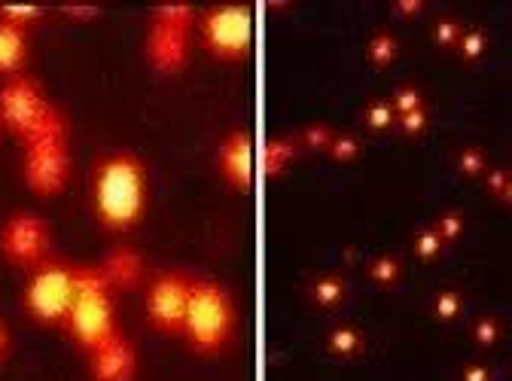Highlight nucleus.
Masks as SVG:
<instances>
[{
  "label": "nucleus",
  "instance_id": "b1692460",
  "mask_svg": "<svg viewBox=\"0 0 512 381\" xmlns=\"http://www.w3.org/2000/svg\"><path fill=\"white\" fill-rule=\"evenodd\" d=\"M458 34H461V25L455 22V19H439V25H436V40L439 43H455L458 40Z\"/></svg>",
  "mask_w": 512,
  "mask_h": 381
},
{
  "label": "nucleus",
  "instance_id": "423d86ee",
  "mask_svg": "<svg viewBox=\"0 0 512 381\" xmlns=\"http://www.w3.org/2000/svg\"><path fill=\"white\" fill-rule=\"evenodd\" d=\"M196 19H199V13L192 4H159V7H153L144 52H147V61L156 71L177 74L186 68Z\"/></svg>",
  "mask_w": 512,
  "mask_h": 381
},
{
  "label": "nucleus",
  "instance_id": "c9c22d12",
  "mask_svg": "<svg viewBox=\"0 0 512 381\" xmlns=\"http://www.w3.org/2000/svg\"><path fill=\"white\" fill-rule=\"evenodd\" d=\"M500 196H503L506 202H512V180H506V186L500 189Z\"/></svg>",
  "mask_w": 512,
  "mask_h": 381
},
{
  "label": "nucleus",
  "instance_id": "c756f323",
  "mask_svg": "<svg viewBox=\"0 0 512 381\" xmlns=\"http://www.w3.org/2000/svg\"><path fill=\"white\" fill-rule=\"evenodd\" d=\"M424 122H427V113H424V107H418V110L403 116V129L406 132H418V129H424Z\"/></svg>",
  "mask_w": 512,
  "mask_h": 381
},
{
  "label": "nucleus",
  "instance_id": "2f4dec72",
  "mask_svg": "<svg viewBox=\"0 0 512 381\" xmlns=\"http://www.w3.org/2000/svg\"><path fill=\"white\" fill-rule=\"evenodd\" d=\"M476 333H479L482 345H491V342L497 339V324H494V321H482V324L476 327Z\"/></svg>",
  "mask_w": 512,
  "mask_h": 381
},
{
  "label": "nucleus",
  "instance_id": "473e14b6",
  "mask_svg": "<svg viewBox=\"0 0 512 381\" xmlns=\"http://www.w3.org/2000/svg\"><path fill=\"white\" fill-rule=\"evenodd\" d=\"M458 229H461V217L458 214H452V217H445L442 220V238H452V235H458Z\"/></svg>",
  "mask_w": 512,
  "mask_h": 381
},
{
  "label": "nucleus",
  "instance_id": "dca6fc26",
  "mask_svg": "<svg viewBox=\"0 0 512 381\" xmlns=\"http://www.w3.org/2000/svg\"><path fill=\"white\" fill-rule=\"evenodd\" d=\"M342 296H345V281H342L339 275H324V278H317L314 287H311V299H314V305H320V308H333V305H339Z\"/></svg>",
  "mask_w": 512,
  "mask_h": 381
},
{
  "label": "nucleus",
  "instance_id": "412c9836",
  "mask_svg": "<svg viewBox=\"0 0 512 381\" xmlns=\"http://www.w3.org/2000/svg\"><path fill=\"white\" fill-rule=\"evenodd\" d=\"M366 119H369L372 129H388L391 119H394V110H391V104L375 101V104H369V110H366Z\"/></svg>",
  "mask_w": 512,
  "mask_h": 381
},
{
  "label": "nucleus",
  "instance_id": "9b49d317",
  "mask_svg": "<svg viewBox=\"0 0 512 381\" xmlns=\"http://www.w3.org/2000/svg\"><path fill=\"white\" fill-rule=\"evenodd\" d=\"M92 381H135L138 378V351L122 333L104 339L89 354Z\"/></svg>",
  "mask_w": 512,
  "mask_h": 381
},
{
  "label": "nucleus",
  "instance_id": "20e7f679",
  "mask_svg": "<svg viewBox=\"0 0 512 381\" xmlns=\"http://www.w3.org/2000/svg\"><path fill=\"white\" fill-rule=\"evenodd\" d=\"M64 330L83 354L119 333L116 324V290L101 266H77V299L71 305Z\"/></svg>",
  "mask_w": 512,
  "mask_h": 381
},
{
  "label": "nucleus",
  "instance_id": "393cba45",
  "mask_svg": "<svg viewBox=\"0 0 512 381\" xmlns=\"http://www.w3.org/2000/svg\"><path fill=\"white\" fill-rule=\"evenodd\" d=\"M61 13L71 16V19H95V16H101V7H95V4H64Z\"/></svg>",
  "mask_w": 512,
  "mask_h": 381
},
{
  "label": "nucleus",
  "instance_id": "5701e85b",
  "mask_svg": "<svg viewBox=\"0 0 512 381\" xmlns=\"http://www.w3.org/2000/svg\"><path fill=\"white\" fill-rule=\"evenodd\" d=\"M357 150H360V144L351 135H336L333 144H330V156L333 159H351V156H357Z\"/></svg>",
  "mask_w": 512,
  "mask_h": 381
},
{
  "label": "nucleus",
  "instance_id": "f704fd0d",
  "mask_svg": "<svg viewBox=\"0 0 512 381\" xmlns=\"http://www.w3.org/2000/svg\"><path fill=\"white\" fill-rule=\"evenodd\" d=\"M467 381H488V372L482 366H473V369H467Z\"/></svg>",
  "mask_w": 512,
  "mask_h": 381
},
{
  "label": "nucleus",
  "instance_id": "a878e982",
  "mask_svg": "<svg viewBox=\"0 0 512 381\" xmlns=\"http://www.w3.org/2000/svg\"><path fill=\"white\" fill-rule=\"evenodd\" d=\"M436 311H439V317H455L458 311H461V299H458V293H442L439 296V302H436Z\"/></svg>",
  "mask_w": 512,
  "mask_h": 381
},
{
  "label": "nucleus",
  "instance_id": "f03ea898",
  "mask_svg": "<svg viewBox=\"0 0 512 381\" xmlns=\"http://www.w3.org/2000/svg\"><path fill=\"white\" fill-rule=\"evenodd\" d=\"M71 165L74 162H71V141H68V116L55 107L40 129L22 141L25 186L40 199H52L68 186Z\"/></svg>",
  "mask_w": 512,
  "mask_h": 381
},
{
  "label": "nucleus",
  "instance_id": "f257e3e1",
  "mask_svg": "<svg viewBox=\"0 0 512 381\" xmlns=\"http://www.w3.org/2000/svg\"><path fill=\"white\" fill-rule=\"evenodd\" d=\"M150 199L147 165L132 150L104 153L92 168V214L107 232H128L144 220Z\"/></svg>",
  "mask_w": 512,
  "mask_h": 381
},
{
  "label": "nucleus",
  "instance_id": "39448f33",
  "mask_svg": "<svg viewBox=\"0 0 512 381\" xmlns=\"http://www.w3.org/2000/svg\"><path fill=\"white\" fill-rule=\"evenodd\" d=\"M77 299V266L64 260H46L28 272L22 290V308L43 327H64Z\"/></svg>",
  "mask_w": 512,
  "mask_h": 381
},
{
  "label": "nucleus",
  "instance_id": "e433bc0d",
  "mask_svg": "<svg viewBox=\"0 0 512 381\" xmlns=\"http://www.w3.org/2000/svg\"><path fill=\"white\" fill-rule=\"evenodd\" d=\"M403 13H415V10H421V4H397Z\"/></svg>",
  "mask_w": 512,
  "mask_h": 381
},
{
  "label": "nucleus",
  "instance_id": "7ed1b4c3",
  "mask_svg": "<svg viewBox=\"0 0 512 381\" xmlns=\"http://www.w3.org/2000/svg\"><path fill=\"white\" fill-rule=\"evenodd\" d=\"M238 327V311L232 293L211 278H196L189 293V308L183 321V339L192 351L217 354L223 351Z\"/></svg>",
  "mask_w": 512,
  "mask_h": 381
},
{
  "label": "nucleus",
  "instance_id": "4be33fe9",
  "mask_svg": "<svg viewBox=\"0 0 512 381\" xmlns=\"http://www.w3.org/2000/svg\"><path fill=\"white\" fill-rule=\"evenodd\" d=\"M397 275H400V263L391 260V257H384V260H375V263H372V278L381 281V284L397 281Z\"/></svg>",
  "mask_w": 512,
  "mask_h": 381
},
{
  "label": "nucleus",
  "instance_id": "a211bd4d",
  "mask_svg": "<svg viewBox=\"0 0 512 381\" xmlns=\"http://www.w3.org/2000/svg\"><path fill=\"white\" fill-rule=\"evenodd\" d=\"M360 345H363V342H360V333L351 330V327H339V330H333V333L327 336V348H330L333 354H339V357L357 354Z\"/></svg>",
  "mask_w": 512,
  "mask_h": 381
},
{
  "label": "nucleus",
  "instance_id": "4468645a",
  "mask_svg": "<svg viewBox=\"0 0 512 381\" xmlns=\"http://www.w3.org/2000/svg\"><path fill=\"white\" fill-rule=\"evenodd\" d=\"M28 61V28L0 19V77L25 74Z\"/></svg>",
  "mask_w": 512,
  "mask_h": 381
},
{
  "label": "nucleus",
  "instance_id": "f8f14e48",
  "mask_svg": "<svg viewBox=\"0 0 512 381\" xmlns=\"http://www.w3.org/2000/svg\"><path fill=\"white\" fill-rule=\"evenodd\" d=\"M217 168L232 189L247 193L253 183V138L247 129H235L223 138L217 150Z\"/></svg>",
  "mask_w": 512,
  "mask_h": 381
},
{
  "label": "nucleus",
  "instance_id": "9d476101",
  "mask_svg": "<svg viewBox=\"0 0 512 381\" xmlns=\"http://www.w3.org/2000/svg\"><path fill=\"white\" fill-rule=\"evenodd\" d=\"M192 275L168 269L159 272L144 296V314L147 324L165 336H180L183 321H186V308H189V293H192Z\"/></svg>",
  "mask_w": 512,
  "mask_h": 381
},
{
  "label": "nucleus",
  "instance_id": "0eeeda50",
  "mask_svg": "<svg viewBox=\"0 0 512 381\" xmlns=\"http://www.w3.org/2000/svg\"><path fill=\"white\" fill-rule=\"evenodd\" d=\"M196 28L202 46L223 61H238L253 46V19L247 4H211L199 13Z\"/></svg>",
  "mask_w": 512,
  "mask_h": 381
},
{
  "label": "nucleus",
  "instance_id": "ddd939ff",
  "mask_svg": "<svg viewBox=\"0 0 512 381\" xmlns=\"http://www.w3.org/2000/svg\"><path fill=\"white\" fill-rule=\"evenodd\" d=\"M98 266L107 275V281H110L113 290H132L144 278V257H141L135 247H125V244L113 247Z\"/></svg>",
  "mask_w": 512,
  "mask_h": 381
},
{
  "label": "nucleus",
  "instance_id": "1a4fd4ad",
  "mask_svg": "<svg viewBox=\"0 0 512 381\" xmlns=\"http://www.w3.org/2000/svg\"><path fill=\"white\" fill-rule=\"evenodd\" d=\"M52 250V232L49 223L34 211H16L0 226V257L19 269H37L43 266Z\"/></svg>",
  "mask_w": 512,
  "mask_h": 381
},
{
  "label": "nucleus",
  "instance_id": "c85d7f7f",
  "mask_svg": "<svg viewBox=\"0 0 512 381\" xmlns=\"http://www.w3.org/2000/svg\"><path fill=\"white\" fill-rule=\"evenodd\" d=\"M439 244H442V235L439 232H424L418 238V253H421V257H433V253L439 250Z\"/></svg>",
  "mask_w": 512,
  "mask_h": 381
},
{
  "label": "nucleus",
  "instance_id": "6e6552de",
  "mask_svg": "<svg viewBox=\"0 0 512 381\" xmlns=\"http://www.w3.org/2000/svg\"><path fill=\"white\" fill-rule=\"evenodd\" d=\"M52 110L55 104L46 98L43 86L34 77L16 74L0 83V125L10 129L19 141L37 132Z\"/></svg>",
  "mask_w": 512,
  "mask_h": 381
},
{
  "label": "nucleus",
  "instance_id": "2eb2a0df",
  "mask_svg": "<svg viewBox=\"0 0 512 381\" xmlns=\"http://www.w3.org/2000/svg\"><path fill=\"white\" fill-rule=\"evenodd\" d=\"M296 150H299L296 138H269L263 144V174L266 177H281L290 168Z\"/></svg>",
  "mask_w": 512,
  "mask_h": 381
},
{
  "label": "nucleus",
  "instance_id": "bb28decb",
  "mask_svg": "<svg viewBox=\"0 0 512 381\" xmlns=\"http://www.w3.org/2000/svg\"><path fill=\"white\" fill-rule=\"evenodd\" d=\"M464 55L467 58H476V55H482V49H485V34L482 31H470L467 37H464Z\"/></svg>",
  "mask_w": 512,
  "mask_h": 381
},
{
  "label": "nucleus",
  "instance_id": "f3484780",
  "mask_svg": "<svg viewBox=\"0 0 512 381\" xmlns=\"http://www.w3.org/2000/svg\"><path fill=\"white\" fill-rule=\"evenodd\" d=\"M40 16H43V7L37 4H0V19L22 25V28H31Z\"/></svg>",
  "mask_w": 512,
  "mask_h": 381
},
{
  "label": "nucleus",
  "instance_id": "7c9ffc66",
  "mask_svg": "<svg viewBox=\"0 0 512 381\" xmlns=\"http://www.w3.org/2000/svg\"><path fill=\"white\" fill-rule=\"evenodd\" d=\"M461 168H464L467 174H479V171H482V153H479V150H464Z\"/></svg>",
  "mask_w": 512,
  "mask_h": 381
},
{
  "label": "nucleus",
  "instance_id": "cd10ccee",
  "mask_svg": "<svg viewBox=\"0 0 512 381\" xmlns=\"http://www.w3.org/2000/svg\"><path fill=\"white\" fill-rule=\"evenodd\" d=\"M421 107V95L415 92V89H403L400 95H397V110L406 116V113H412V110H418Z\"/></svg>",
  "mask_w": 512,
  "mask_h": 381
},
{
  "label": "nucleus",
  "instance_id": "6ab92c4d",
  "mask_svg": "<svg viewBox=\"0 0 512 381\" xmlns=\"http://www.w3.org/2000/svg\"><path fill=\"white\" fill-rule=\"evenodd\" d=\"M333 138H336V135H333L330 125L314 122V125H308V129L299 135V144H302V147H311V150H330Z\"/></svg>",
  "mask_w": 512,
  "mask_h": 381
},
{
  "label": "nucleus",
  "instance_id": "aec40b11",
  "mask_svg": "<svg viewBox=\"0 0 512 381\" xmlns=\"http://www.w3.org/2000/svg\"><path fill=\"white\" fill-rule=\"evenodd\" d=\"M397 55V40H394V34H388V31H378L375 37H372V43H369V58L375 61V65H388V61Z\"/></svg>",
  "mask_w": 512,
  "mask_h": 381
},
{
  "label": "nucleus",
  "instance_id": "72a5a7b5",
  "mask_svg": "<svg viewBox=\"0 0 512 381\" xmlns=\"http://www.w3.org/2000/svg\"><path fill=\"white\" fill-rule=\"evenodd\" d=\"M10 348H13V336H10L7 324L0 321V360H4V357L10 354Z\"/></svg>",
  "mask_w": 512,
  "mask_h": 381
}]
</instances>
